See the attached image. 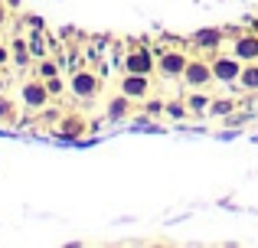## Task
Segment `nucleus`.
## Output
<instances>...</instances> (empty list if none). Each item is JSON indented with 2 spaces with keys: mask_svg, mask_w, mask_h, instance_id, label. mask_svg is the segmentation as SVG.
I'll return each instance as SVG.
<instances>
[{
  "mask_svg": "<svg viewBox=\"0 0 258 248\" xmlns=\"http://www.w3.org/2000/svg\"><path fill=\"white\" fill-rule=\"evenodd\" d=\"M7 7H10V4H7V0H0V30H4L7 20H10V10H7Z\"/></svg>",
  "mask_w": 258,
  "mask_h": 248,
  "instance_id": "4be33fe9",
  "label": "nucleus"
},
{
  "mask_svg": "<svg viewBox=\"0 0 258 248\" xmlns=\"http://www.w3.org/2000/svg\"><path fill=\"white\" fill-rule=\"evenodd\" d=\"M36 75L43 78V82L56 78L59 75V62H52V59H39V62H36Z\"/></svg>",
  "mask_w": 258,
  "mask_h": 248,
  "instance_id": "a211bd4d",
  "label": "nucleus"
},
{
  "mask_svg": "<svg viewBox=\"0 0 258 248\" xmlns=\"http://www.w3.org/2000/svg\"><path fill=\"white\" fill-rule=\"evenodd\" d=\"M232 56L242 62H258V33H239L232 43Z\"/></svg>",
  "mask_w": 258,
  "mask_h": 248,
  "instance_id": "9d476101",
  "label": "nucleus"
},
{
  "mask_svg": "<svg viewBox=\"0 0 258 248\" xmlns=\"http://www.w3.org/2000/svg\"><path fill=\"white\" fill-rule=\"evenodd\" d=\"M49 85L43 82V78H26L23 85H20V105H23L26 111H30V115H39V111L46 108V105H49Z\"/></svg>",
  "mask_w": 258,
  "mask_h": 248,
  "instance_id": "f257e3e1",
  "label": "nucleus"
},
{
  "mask_svg": "<svg viewBox=\"0 0 258 248\" xmlns=\"http://www.w3.org/2000/svg\"><path fill=\"white\" fill-rule=\"evenodd\" d=\"M101 89V78L95 75L92 69H76L69 75V95L79 98V102H88V98H95Z\"/></svg>",
  "mask_w": 258,
  "mask_h": 248,
  "instance_id": "423d86ee",
  "label": "nucleus"
},
{
  "mask_svg": "<svg viewBox=\"0 0 258 248\" xmlns=\"http://www.w3.org/2000/svg\"><path fill=\"white\" fill-rule=\"evenodd\" d=\"M88 131H92V124H88V118H82L79 111L62 115L59 124H56V137H62V140H82Z\"/></svg>",
  "mask_w": 258,
  "mask_h": 248,
  "instance_id": "0eeeda50",
  "label": "nucleus"
},
{
  "mask_svg": "<svg viewBox=\"0 0 258 248\" xmlns=\"http://www.w3.org/2000/svg\"><path fill=\"white\" fill-rule=\"evenodd\" d=\"M164 115H167V118H173V121H183V118L189 115V108H186V102H183V98H173V102H167Z\"/></svg>",
  "mask_w": 258,
  "mask_h": 248,
  "instance_id": "f3484780",
  "label": "nucleus"
},
{
  "mask_svg": "<svg viewBox=\"0 0 258 248\" xmlns=\"http://www.w3.org/2000/svg\"><path fill=\"white\" fill-rule=\"evenodd\" d=\"M10 52H13V62H17V65H26V62L33 59V49H30V43H26V39H20V36L10 43Z\"/></svg>",
  "mask_w": 258,
  "mask_h": 248,
  "instance_id": "dca6fc26",
  "label": "nucleus"
},
{
  "mask_svg": "<svg viewBox=\"0 0 258 248\" xmlns=\"http://www.w3.org/2000/svg\"><path fill=\"white\" fill-rule=\"evenodd\" d=\"M121 92H124L127 98H134V102H141V98L151 95V75H138V72H124L121 75Z\"/></svg>",
  "mask_w": 258,
  "mask_h": 248,
  "instance_id": "1a4fd4ad",
  "label": "nucleus"
},
{
  "mask_svg": "<svg viewBox=\"0 0 258 248\" xmlns=\"http://www.w3.org/2000/svg\"><path fill=\"white\" fill-rule=\"evenodd\" d=\"M164 108H167V102H160V98H154V102L144 105V111H147L151 118H160V115H164Z\"/></svg>",
  "mask_w": 258,
  "mask_h": 248,
  "instance_id": "6ab92c4d",
  "label": "nucleus"
},
{
  "mask_svg": "<svg viewBox=\"0 0 258 248\" xmlns=\"http://www.w3.org/2000/svg\"><path fill=\"white\" fill-rule=\"evenodd\" d=\"M157 65V52L147 43H131L124 52V72H138V75H151Z\"/></svg>",
  "mask_w": 258,
  "mask_h": 248,
  "instance_id": "7ed1b4c3",
  "label": "nucleus"
},
{
  "mask_svg": "<svg viewBox=\"0 0 258 248\" xmlns=\"http://www.w3.org/2000/svg\"><path fill=\"white\" fill-rule=\"evenodd\" d=\"M7 62H13V52H10V46H4V43H0V69H4Z\"/></svg>",
  "mask_w": 258,
  "mask_h": 248,
  "instance_id": "412c9836",
  "label": "nucleus"
},
{
  "mask_svg": "<svg viewBox=\"0 0 258 248\" xmlns=\"http://www.w3.org/2000/svg\"><path fill=\"white\" fill-rule=\"evenodd\" d=\"M17 118H20V105L13 102V98L0 95V124L10 127V124H17Z\"/></svg>",
  "mask_w": 258,
  "mask_h": 248,
  "instance_id": "2eb2a0df",
  "label": "nucleus"
},
{
  "mask_svg": "<svg viewBox=\"0 0 258 248\" xmlns=\"http://www.w3.org/2000/svg\"><path fill=\"white\" fill-rule=\"evenodd\" d=\"M4 92H7V75L0 72V95H4Z\"/></svg>",
  "mask_w": 258,
  "mask_h": 248,
  "instance_id": "5701e85b",
  "label": "nucleus"
},
{
  "mask_svg": "<svg viewBox=\"0 0 258 248\" xmlns=\"http://www.w3.org/2000/svg\"><path fill=\"white\" fill-rule=\"evenodd\" d=\"M255 102H258V92H255Z\"/></svg>",
  "mask_w": 258,
  "mask_h": 248,
  "instance_id": "b1692460",
  "label": "nucleus"
},
{
  "mask_svg": "<svg viewBox=\"0 0 258 248\" xmlns=\"http://www.w3.org/2000/svg\"><path fill=\"white\" fill-rule=\"evenodd\" d=\"M186 102V108L193 111V115H206L209 111V102H213V95H206V89H189V95L183 98Z\"/></svg>",
  "mask_w": 258,
  "mask_h": 248,
  "instance_id": "f8f14e48",
  "label": "nucleus"
},
{
  "mask_svg": "<svg viewBox=\"0 0 258 248\" xmlns=\"http://www.w3.org/2000/svg\"><path fill=\"white\" fill-rule=\"evenodd\" d=\"M46 85H49V95H59V92H66V89H69V82H62V78H49V82H46Z\"/></svg>",
  "mask_w": 258,
  "mask_h": 248,
  "instance_id": "aec40b11",
  "label": "nucleus"
},
{
  "mask_svg": "<svg viewBox=\"0 0 258 248\" xmlns=\"http://www.w3.org/2000/svg\"><path fill=\"white\" fill-rule=\"evenodd\" d=\"M131 111H134V98H127L124 92H121V95H114V98H108V105H105V118L111 124L127 121V118H131Z\"/></svg>",
  "mask_w": 258,
  "mask_h": 248,
  "instance_id": "9b49d317",
  "label": "nucleus"
},
{
  "mask_svg": "<svg viewBox=\"0 0 258 248\" xmlns=\"http://www.w3.org/2000/svg\"><path fill=\"white\" fill-rule=\"evenodd\" d=\"M186 62H189L186 49H157V72H160V78H167V82L183 78Z\"/></svg>",
  "mask_w": 258,
  "mask_h": 248,
  "instance_id": "20e7f679",
  "label": "nucleus"
},
{
  "mask_svg": "<svg viewBox=\"0 0 258 248\" xmlns=\"http://www.w3.org/2000/svg\"><path fill=\"white\" fill-rule=\"evenodd\" d=\"M239 89L242 92H258V62H245L242 65V75H239Z\"/></svg>",
  "mask_w": 258,
  "mask_h": 248,
  "instance_id": "4468645a",
  "label": "nucleus"
},
{
  "mask_svg": "<svg viewBox=\"0 0 258 248\" xmlns=\"http://www.w3.org/2000/svg\"><path fill=\"white\" fill-rule=\"evenodd\" d=\"M180 82L186 85V89H206L209 92V85L216 82L213 65H209V56H189V62H186V69H183Z\"/></svg>",
  "mask_w": 258,
  "mask_h": 248,
  "instance_id": "f03ea898",
  "label": "nucleus"
},
{
  "mask_svg": "<svg viewBox=\"0 0 258 248\" xmlns=\"http://www.w3.org/2000/svg\"><path fill=\"white\" fill-rule=\"evenodd\" d=\"M239 105H242V102H235V98H213L206 115H209V118H229L232 111H239Z\"/></svg>",
  "mask_w": 258,
  "mask_h": 248,
  "instance_id": "ddd939ff",
  "label": "nucleus"
},
{
  "mask_svg": "<svg viewBox=\"0 0 258 248\" xmlns=\"http://www.w3.org/2000/svg\"><path fill=\"white\" fill-rule=\"evenodd\" d=\"M189 46H193L200 56H209L213 59L216 52L222 49V30H216V26H206V30H196L193 36H189Z\"/></svg>",
  "mask_w": 258,
  "mask_h": 248,
  "instance_id": "6e6552de",
  "label": "nucleus"
},
{
  "mask_svg": "<svg viewBox=\"0 0 258 248\" xmlns=\"http://www.w3.org/2000/svg\"><path fill=\"white\" fill-rule=\"evenodd\" d=\"M209 65H213V75H216V82H222V85H235L239 82V75H242V59H235L232 52H216L213 59H209Z\"/></svg>",
  "mask_w": 258,
  "mask_h": 248,
  "instance_id": "39448f33",
  "label": "nucleus"
}]
</instances>
